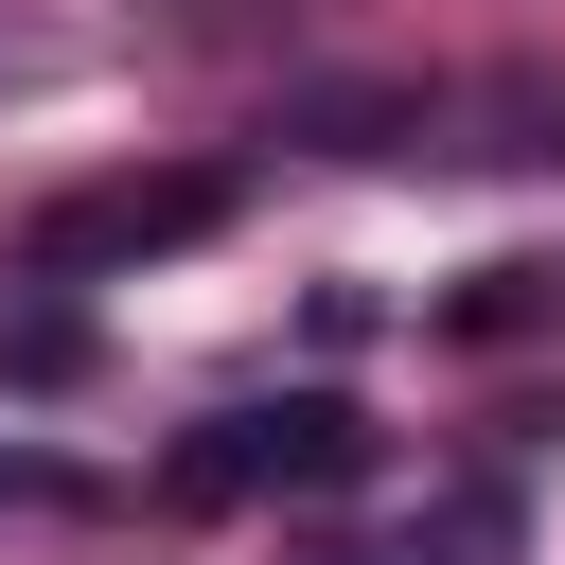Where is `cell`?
Here are the masks:
<instances>
[{"label":"cell","mask_w":565,"mask_h":565,"mask_svg":"<svg viewBox=\"0 0 565 565\" xmlns=\"http://www.w3.org/2000/svg\"><path fill=\"white\" fill-rule=\"evenodd\" d=\"M335 477H371V424L335 406V388H282V406H212L177 459H159V494L177 512H247V494H335Z\"/></svg>","instance_id":"obj_1"},{"label":"cell","mask_w":565,"mask_h":565,"mask_svg":"<svg viewBox=\"0 0 565 565\" xmlns=\"http://www.w3.org/2000/svg\"><path fill=\"white\" fill-rule=\"evenodd\" d=\"M212 230H230V177H212V159H159V177L53 194V212L18 230V265H35V282H106V265H177V247H212Z\"/></svg>","instance_id":"obj_2"},{"label":"cell","mask_w":565,"mask_h":565,"mask_svg":"<svg viewBox=\"0 0 565 565\" xmlns=\"http://www.w3.org/2000/svg\"><path fill=\"white\" fill-rule=\"evenodd\" d=\"M0 388H18V406L88 388V318H71V300H0Z\"/></svg>","instance_id":"obj_3"},{"label":"cell","mask_w":565,"mask_h":565,"mask_svg":"<svg viewBox=\"0 0 565 565\" xmlns=\"http://www.w3.org/2000/svg\"><path fill=\"white\" fill-rule=\"evenodd\" d=\"M335 565H512V494L477 477V494H441L406 547H335Z\"/></svg>","instance_id":"obj_4"},{"label":"cell","mask_w":565,"mask_h":565,"mask_svg":"<svg viewBox=\"0 0 565 565\" xmlns=\"http://www.w3.org/2000/svg\"><path fill=\"white\" fill-rule=\"evenodd\" d=\"M0 512H71V477L53 459H0Z\"/></svg>","instance_id":"obj_5"}]
</instances>
